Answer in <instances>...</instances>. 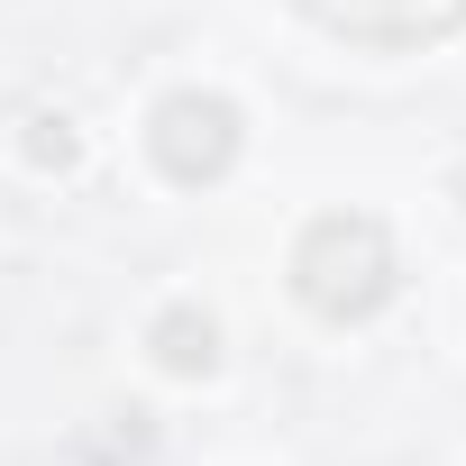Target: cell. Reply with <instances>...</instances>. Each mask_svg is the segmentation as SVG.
<instances>
[{
  "mask_svg": "<svg viewBox=\"0 0 466 466\" xmlns=\"http://www.w3.org/2000/svg\"><path fill=\"white\" fill-rule=\"evenodd\" d=\"M293 293L320 320H339V329L366 320V311H384V293H393V238H384V219H366V210L311 219L302 248H293Z\"/></svg>",
  "mask_w": 466,
  "mask_h": 466,
  "instance_id": "obj_1",
  "label": "cell"
},
{
  "mask_svg": "<svg viewBox=\"0 0 466 466\" xmlns=\"http://www.w3.org/2000/svg\"><path fill=\"white\" fill-rule=\"evenodd\" d=\"M147 147H156V165L174 183H219L228 165H238V110H228L219 92H174V101H156Z\"/></svg>",
  "mask_w": 466,
  "mask_h": 466,
  "instance_id": "obj_2",
  "label": "cell"
},
{
  "mask_svg": "<svg viewBox=\"0 0 466 466\" xmlns=\"http://www.w3.org/2000/svg\"><path fill=\"white\" fill-rule=\"evenodd\" d=\"M293 10H311L329 37H357V46H420L466 28V0H293Z\"/></svg>",
  "mask_w": 466,
  "mask_h": 466,
  "instance_id": "obj_3",
  "label": "cell"
},
{
  "mask_svg": "<svg viewBox=\"0 0 466 466\" xmlns=\"http://www.w3.org/2000/svg\"><path fill=\"white\" fill-rule=\"evenodd\" d=\"M156 357H165V375H210V366H219L210 311H165V320H156Z\"/></svg>",
  "mask_w": 466,
  "mask_h": 466,
  "instance_id": "obj_4",
  "label": "cell"
}]
</instances>
